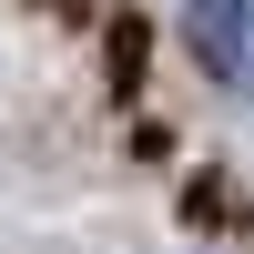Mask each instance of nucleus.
I'll use <instances>...</instances> for the list:
<instances>
[{
    "label": "nucleus",
    "mask_w": 254,
    "mask_h": 254,
    "mask_svg": "<svg viewBox=\"0 0 254 254\" xmlns=\"http://www.w3.org/2000/svg\"><path fill=\"white\" fill-rule=\"evenodd\" d=\"M183 51L214 81H254V0H183Z\"/></svg>",
    "instance_id": "f257e3e1"
},
{
    "label": "nucleus",
    "mask_w": 254,
    "mask_h": 254,
    "mask_svg": "<svg viewBox=\"0 0 254 254\" xmlns=\"http://www.w3.org/2000/svg\"><path fill=\"white\" fill-rule=\"evenodd\" d=\"M193 224H203V234H234V224H244V183L234 173H203L193 183Z\"/></svg>",
    "instance_id": "f03ea898"
}]
</instances>
